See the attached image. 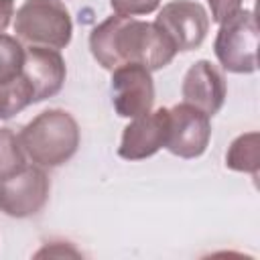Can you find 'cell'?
I'll return each mask as SVG.
<instances>
[{
  "label": "cell",
  "instance_id": "obj_2",
  "mask_svg": "<svg viewBox=\"0 0 260 260\" xmlns=\"http://www.w3.org/2000/svg\"><path fill=\"white\" fill-rule=\"evenodd\" d=\"M79 138L75 118L59 108L41 112L18 134L22 150L41 169H55L67 162L77 152Z\"/></svg>",
  "mask_w": 260,
  "mask_h": 260
},
{
  "label": "cell",
  "instance_id": "obj_7",
  "mask_svg": "<svg viewBox=\"0 0 260 260\" xmlns=\"http://www.w3.org/2000/svg\"><path fill=\"white\" fill-rule=\"evenodd\" d=\"M177 51H193L201 47L209 30V14L195 0H173L165 4L154 20Z\"/></svg>",
  "mask_w": 260,
  "mask_h": 260
},
{
  "label": "cell",
  "instance_id": "obj_1",
  "mask_svg": "<svg viewBox=\"0 0 260 260\" xmlns=\"http://www.w3.org/2000/svg\"><path fill=\"white\" fill-rule=\"evenodd\" d=\"M89 51L108 71L126 63H140L148 71H158L179 53L156 22L124 14H112L91 30Z\"/></svg>",
  "mask_w": 260,
  "mask_h": 260
},
{
  "label": "cell",
  "instance_id": "obj_4",
  "mask_svg": "<svg viewBox=\"0 0 260 260\" xmlns=\"http://www.w3.org/2000/svg\"><path fill=\"white\" fill-rule=\"evenodd\" d=\"M219 65L230 73H254L258 69V26L252 10H240L219 24L213 41Z\"/></svg>",
  "mask_w": 260,
  "mask_h": 260
},
{
  "label": "cell",
  "instance_id": "obj_6",
  "mask_svg": "<svg viewBox=\"0 0 260 260\" xmlns=\"http://www.w3.org/2000/svg\"><path fill=\"white\" fill-rule=\"evenodd\" d=\"M211 138L209 116L191 104H177L169 108V136L165 148L181 158L201 156Z\"/></svg>",
  "mask_w": 260,
  "mask_h": 260
},
{
  "label": "cell",
  "instance_id": "obj_17",
  "mask_svg": "<svg viewBox=\"0 0 260 260\" xmlns=\"http://www.w3.org/2000/svg\"><path fill=\"white\" fill-rule=\"evenodd\" d=\"M242 2L244 0H207L209 10H211V20L221 24L223 20L232 18L234 14L242 10Z\"/></svg>",
  "mask_w": 260,
  "mask_h": 260
},
{
  "label": "cell",
  "instance_id": "obj_19",
  "mask_svg": "<svg viewBox=\"0 0 260 260\" xmlns=\"http://www.w3.org/2000/svg\"><path fill=\"white\" fill-rule=\"evenodd\" d=\"M14 16V0H0V32H4Z\"/></svg>",
  "mask_w": 260,
  "mask_h": 260
},
{
  "label": "cell",
  "instance_id": "obj_16",
  "mask_svg": "<svg viewBox=\"0 0 260 260\" xmlns=\"http://www.w3.org/2000/svg\"><path fill=\"white\" fill-rule=\"evenodd\" d=\"M160 0H110V6L116 14L124 16H144L158 8Z\"/></svg>",
  "mask_w": 260,
  "mask_h": 260
},
{
  "label": "cell",
  "instance_id": "obj_12",
  "mask_svg": "<svg viewBox=\"0 0 260 260\" xmlns=\"http://www.w3.org/2000/svg\"><path fill=\"white\" fill-rule=\"evenodd\" d=\"M225 167L238 173L258 177L260 171V134L256 130L240 134L225 152Z\"/></svg>",
  "mask_w": 260,
  "mask_h": 260
},
{
  "label": "cell",
  "instance_id": "obj_15",
  "mask_svg": "<svg viewBox=\"0 0 260 260\" xmlns=\"http://www.w3.org/2000/svg\"><path fill=\"white\" fill-rule=\"evenodd\" d=\"M24 165V150L10 128H0V179Z\"/></svg>",
  "mask_w": 260,
  "mask_h": 260
},
{
  "label": "cell",
  "instance_id": "obj_5",
  "mask_svg": "<svg viewBox=\"0 0 260 260\" xmlns=\"http://www.w3.org/2000/svg\"><path fill=\"white\" fill-rule=\"evenodd\" d=\"M51 181L37 165H22L14 173L0 179V211L8 217L37 215L49 201Z\"/></svg>",
  "mask_w": 260,
  "mask_h": 260
},
{
  "label": "cell",
  "instance_id": "obj_10",
  "mask_svg": "<svg viewBox=\"0 0 260 260\" xmlns=\"http://www.w3.org/2000/svg\"><path fill=\"white\" fill-rule=\"evenodd\" d=\"M181 93L185 104L195 106L197 110H201L211 118L221 110L228 87L221 71L211 61L199 59L187 69L183 77Z\"/></svg>",
  "mask_w": 260,
  "mask_h": 260
},
{
  "label": "cell",
  "instance_id": "obj_18",
  "mask_svg": "<svg viewBox=\"0 0 260 260\" xmlns=\"http://www.w3.org/2000/svg\"><path fill=\"white\" fill-rule=\"evenodd\" d=\"M35 256H37V258H41V256H59V258H63V256H73V258H79L81 252H77V250H75L71 244H67V242H53L51 246H45L43 250H39Z\"/></svg>",
  "mask_w": 260,
  "mask_h": 260
},
{
  "label": "cell",
  "instance_id": "obj_11",
  "mask_svg": "<svg viewBox=\"0 0 260 260\" xmlns=\"http://www.w3.org/2000/svg\"><path fill=\"white\" fill-rule=\"evenodd\" d=\"M22 75L32 87L35 104L43 102L47 98H53L61 91L67 67L65 59L57 49L49 47H28L24 51V63H22Z\"/></svg>",
  "mask_w": 260,
  "mask_h": 260
},
{
  "label": "cell",
  "instance_id": "obj_13",
  "mask_svg": "<svg viewBox=\"0 0 260 260\" xmlns=\"http://www.w3.org/2000/svg\"><path fill=\"white\" fill-rule=\"evenodd\" d=\"M30 104H35V93L22 73L8 81H0V120L12 118Z\"/></svg>",
  "mask_w": 260,
  "mask_h": 260
},
{
  "label": "cell",
  "instance_id": "obj_3",
  "mask_svg": "<svg viewBox=\"0 0 260 260\" xmlns=\"http://www.w3.org/2000/svg\"><path fill=\"white\" fill-rule=\"evenodd\" d=\"M14 32L30 47L59 51L71 43L73 22L61 0H24L14 14Z\"/></svg>",
  "mask_w": 260,
  "mask_h": 260
},
{
  "label": "cell",
  "instance_id": "obj_8",
  "mask_svg": "<svg viewBox=\"0 0 260 260\" xmlns=\"http://www.w3.org/2000/svg\"><path fill=\"white\" fill-rule=\"evenodd\" d=\"M152 71L140 63H126L112 71V104L120 118H138L152 110Z\"/></svg>",
  "mask_w": 260,
  "mask_h": 260
},
{
  "label": "cell",
  "instance_id": "obj_14",
  "mask_svg": "<svg viewBox=\"0 0 260 260\" xmlns=\"http://www.w3.org/2000/svg\"><path fill=\"white\" fill-rule=\"evenodd\" d=\"M24 49L16 37L0 32V81H8L22 73Z\"/></svg>",
  "mask_w": 260,
  "mask_h": 260
},
{
  "label": "cell",
  "instance_id": "obj_9",
  "mask_svg": "<svg viewBox=\"0 0 260 260\" xmlns=\"http://www.w3.org/2000/svg\"><path fill=\"white\" fill-rule=\"evenodd\" d=\"M169 136V108L146 112L124 128L118 156L126 160H142L165 148Z\"/></svg>",
  "mask_w": 260,
  "mask_h": 260
}]
</instances>
